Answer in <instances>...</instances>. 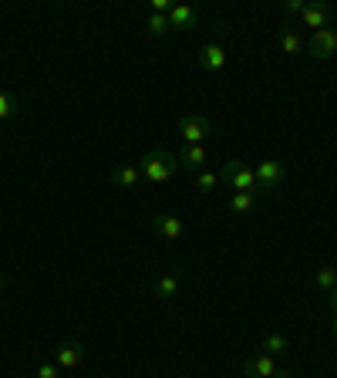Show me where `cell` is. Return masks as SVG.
<instances>
[{"mask_svg": "<svg viewBox=\"0 0 337 378\" xmlns=\"http://www.w3.org/2000/svg\"><path fill=\"white\" fill-rule=\"evenodd\" d=\"M300 17H304V27L324 31V27H331V7L327 3H307Z\"/></svg>", "mask_w": 337, "mask_h": 378, "instance_id": "10", "label": "cell"}, {"mask_svg": "<svg viewBox=\"0 0 337 378\" xmlns=\"http://www.w3.org/2000/svg\"><path fill=\"white\" fill-rule=\"evenodd\" d=\"M280 47H283V54H300L304 51V38L297 31H290V27H283L280 31Z\"/></svg>", "mask_w": 337, "mask_h": 378, "instance_id": "15", "label": "cell"}, {"mask_svg": "<svg viewBox=\"0 0 337 378\" xmlns=\"http://www.w3.org/2000/svg\"><path fill=\"white\" fill-rule=\"evenodd\" d=\"M256 206V193H236L233 200H229V210L233 213H249Z\"/></svg>", "mask_w": 337, "mask_h": 378, "instance_id": "16", "label": "cell"}, {"mask_svg": "<svg viewBox=\"0 0 337 378\" xmlns=\"http://www.w3.org/2000/svg\"><path fill=\"white\" fill-rule=\"evenodd\" d=\"M307 51L317 61H327L337 54V27H324V31H314V38L307 41Z\"/></svg>", "mask_w": 337, "mask_h": 378, "instance_id": "4", "label": "cell"}, {"mask_svg": "<svg viewBox=\"0 0 337 378\" xmlns=\"http://www.w3.org/2000/svg\"><path fill=\"white\" fill-rule=\"evenodd\" d=\"M0 288H3V277H0Z\"/></svg>", "mask_w": 337, "mask_h": 378, "instance_id": "28", "label": "cell"}, {"mask_svg": "<svg viewBox=\"0 0 337 378\" xmlns=\"http://www.w3.org/2000/svg\"><path fill=\"white\" fill-rule=\"evenodd\" d=\"M81 358H85V348H81L78 341H65V345L54 348V365H58V368H78Z\"/></svg>", "mask_w": 337, "mask_h": 378, "instance_id": "8", "label": "cell"}, {"mask_svg": "<svg viewBox=\"0 0 337 378\" xmlns=\"http://www.w3.org/2000/svg\"><path fill=\"white\" fill-rule=\"evenodd\" d=\"M169 31V14H149V34L162 38Z\"/></svg>", "mask_w": 337, "mask_h": 378, "instance_id": "21", "label": "cell"}, {"mask_svg": "<svg viewBox=\"0 0 337 378\" xmlns=\"http://www.w3.org/2000/svg\"><path fill=\"white\" fill-rule=\"evenodd\" d=\"M58 375H61V368H58L54 361H47V365H41V368H38V378H58Z\"/></svg>", "mask_w": 337, "mask_h": 378, "instance_id": "22", "label": "cell"}, {"mask_svg": "<svg viewBox=\"0 0 337 378\" xmlns=\"http://www.w3.org/2000/svg\"><path fill=\"white\" fill-rule=\"evenodd\" d=\"M317 288H320V290H334L337 288V267L327 264V267L317 270Z\"/></svg>", "mask_w": 337, "mask_h": 378, "instance_id": "18", "label": "cell"}, {"mask_svg": "<svg viewBox=\"0 0 337 378\" xmlns=\"http://www.w3.org/2000/svg\"><path fill=\"white\" fill-rule=\"evenodd\" d=\"M331 331H334V338H337V311L331 314Z\"/></svg>", "mask_w": 337, "mask_h": 378, "instance_id": "25", "label": "cell"}, {"mask_svg": "<svg viewBox=\"0 0 337 378\" xmlns=\"http://www.w3.org/2000/svg\"><path fill=\"white\" fill-rule=\"evenodd\" d=\"M287 352V338L283 334H267L263 338V355H283Z\"/></svg>", "mask_w": 337, "mask_h": 378, "instance_id": "17", "label": "cell"}, {"mask_svg": "<svg viewBox=\"0 0 337 378\" xmlns=\"http://www.w3.org/2000/svg\"><path fill=\"white\" fill-rule=\"evenodd\" d=\"M152 230H156L162 240H179L186 223H182V216H176V213H158V216H152Z\"/></svg>", "mask_w": 337, "mask_h": 378, "instance_id": "6", "label": "cell"}, {"mask_svg": "<svg viewBox=\"0 0 337 378\" xmlns=\"http://www.w3.org/2000/svg\"><path fill=\"white\" fill-rule=\"evenodd\" d=\"M253 173H256V186L270 193V189H277V186L283 182V173H287V169H283V162H277V159H263Z\"/></svg>", "mask_w": 337, "mask_h": 378, "instance_id": "5", "label": "cell"}, {"mask_svg": "<svg viewBox=\"0 0 337 378\" xmlns=\"http://www.w3.org/2000/svg\"><path fill=\"white\" fill-rule=\"evenodd\" d=\"M331 308H334V311H337V288L331 290Z\"/></svg>", "mask_w": 337, "mask_h": 378, "instance_id": "26", "label": "cell"}, {"mask_svg": "<svg viewBox=\"0 0 337 378\" xmlns=\"http://www.w3.org/2000/svg\"><path fill=\"white\" fill-rule=\"evenodd\" d=\"M176 132H179V139L186 145H202V139L213 132V122L206 115H182L176 122Z\"/></svg>", "mask_w": 337, "mask_h": 378, "instance_id": "3", "label": "cell"}, {"mask_svg": "<svg viewBox=\"0 0 337 378\" xmlns=\"http://www.w3.org/2000/svg\"><path fill=\"white\" fill-rule=\"evenodd\" d=\"M304 7H307V3H300V0H287V10H290V14H304Z\"/></svg>", "mask_w": 337, "mask_h": 378, "instance_id": "24", "label": "cell"}, {"mask_svg": "<svg viewBox=\"0 0 337 378\" xmlns=\"http://www.w3.org/2000/svg\"><path fill=\"white\" fill-rule=\"evenodd\" d=\"M196 24V7H189V3H176L172 10H169V27H176V31H189Z\"/></svg>", "mask_w": 337, "mask_h": 378, "instance_id": "11", "label": "cell"}, {"mask_svg": "<svg viewBox=\"0 0 337 378\" xmlns=\"http://www.w3.org/2000/svg\"><path fill=\"white\" fill-rule=\"evenodd\" d=\"M243 372H247L249 378H277V358L273 355H253L243 361Z\"/></svg>", "mask_w": 337, "mask_h": 378, "instance_id": "7", "label": "cell"}, {"mask_svg": "<svg viewBox=\"0 0 337 378\" xmlns=\"http://www.w3.org/2000/svg\"><path fill=\"white\" fill-rule=\"evenodd\" d=\"M17 98L14 95H7V91H0V118H14L17 115Z\"/></svg>", "mask_w": 337, "mask_h": 378, "instance_id": "20", "label": "cell"}, {"mask_svg": "<svg viewBox=\"0 0 337 378\" xmlns=\"http://www.w3.org/2000/svg\"><path fill=\"white\" fill-rule=\"evenodd\" d=\"M179 169H192V173H196V169H206V162H209V152H206V145H182V152L179 156Z\"/></svg>", "mask_w": 337, "mask_h": 378, "instance_id": "9", "label": "cell"}, {"mask_svg": "<svg viewBox=\"0 0 337 378\" xmlns=\"http://www.w3.org/2000/svg\"><path fill=\"white\" fill-rule=\"evenodd\" d=\"M179 274L176 270H169V274H162L156 281V297H162V301H169V297H176L179 294Z\"/></svg>", "mask_w": 337, "mask_h": 378, "instance_id": "13", "label": "cell"}, {"mask_svg": "<svg viewBox=\"0 0 337 378\" xmlns=\"http://www.w3.org/2000/svg\"><path fill=\"white\" fill-rule=\"evenodd\" d=\"M220 186V173H209V169H202L199 176H196V189L199 193H213Z\"/></svg>", "mask_w": 337, "mask_h": 378, "instance_id": "19", "label": "cell"}, {"mask_svg": "<svg viewBox=\"0 0 337 378\" xmlns=\"http://www.w3.org/2000/svg\"><path fill=\"white\" fill-rule=\"evenodd\" d=\"M199 65L206 68V71H220V68L226 65V51L223 45H206L199 51Z\"/></svg>", "mask_w": 337, "mask_h": 378, "instance_id": "12", "label": "cell"}, {"mask_svg": "<svg viewBox=\"0 0 337 378\" xmlns=\"http://www.w3.org/2000/svg\"><path fill=\"white\" fill-rule=\"evenodd\" d=\"M112 182L115 186H125V189H132L142 182V173H138V166H118L112 173Z\"/></svg>", "mask_w": 337, "mask_h": 378, "instance_id": "14", "label": "cell"}, {"mask_svg": "<svg viewBox=\"0 0 337 378\" xmlns=\"http://www.w3.org/2000/svg\"><path fill=\"white\" fill-rule=\"evenodd\" d=\"M277 378H293V375L287 372V368H280V372H277Z\"/></svg>", "mask_w": 337, "mask_h": 378, "instance_id": "27", "label": "cell"}, {"mask_svg": "<svg viewBox=\"0 0 337 378\" xmlns=\"http://www.w3.org/2000/svg\"><path fill=\"white\" fill-rule=\"evenodd\" d=\"M176 3H169V0H152V14H169Z\"/></svg>", "mask_w": 337, "mask_h": 378, "instance_id": "23", "label": "cell"}, {"mask_svg": "<svg viewBox=\"0 0 337 378\" xmlns=\"http://www.w3.org/2000/svg\"><path fill=\"white\" fill-rule=\"evenodd\" d=\"M176 169H179V159L169 152H149V156H142V166H138L142 179H149V182H165L176 176Z\"/></svg>", "mask_w": 337, "mask_h": 378, "instance_id": "1", "label": "cell"}, {"mask_svg": "<svg viewBox=\"0 0 337 378\" xmlns=\"http://www.w3.org/2000/svg\"><path fill=\"white\" fill-rule=\"evenodd\" d=\"M220 182L233 186L236 193H256V173L240 159H226L223 169H220Z\"/></svg>", "mask_w": 337, "mask_h": 378, "instance_id": "2", "label": "cell"}]
</instances>
